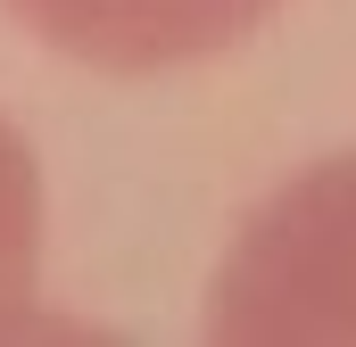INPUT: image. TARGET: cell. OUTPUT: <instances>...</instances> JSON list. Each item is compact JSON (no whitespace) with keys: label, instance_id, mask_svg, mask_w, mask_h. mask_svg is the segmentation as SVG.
<instances>
[{"label":"cell","instance_id":"6da1fadb","mask_svg":"<svg viewBox=\"0 0 356 347\" xmlns=\"http://www.w3.org/2000/svg\"><path fill=\"white\" fill-rule=\"evenodd\" d=\"M207 331L232 347H356V149L273 182L241 215Z\"/></svg>","mask_w":356,"mask_h":347},{"label":"cell","instance_id":"7a4b0ae2","mask_svg":"<svg viewBox=\"0 0 356 347\" xmlns=\"http://www.w3.org/2000/svg\"><path fill=\"white\" fill-rule=\"evenodd\" d=\"M42 50L91 75H175L241 50L282 0H0Z\"/></svg>","mask_w":356,"mask_h":347},{"label":"cell","instance_id":"3957f363","mask_svg":"<svg viewBox=\"0 0 356 347\" xmlns=\"http://www.w3.org/2000/svg\"><path fill=\"white\" fill-rule=\"evenodd\" d=\"M42 306V166L25 133L0 116V339H17Z\"/></svg>","mask_w":356,"mask_h":347}]
</instances>
